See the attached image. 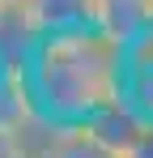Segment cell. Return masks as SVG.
Here are the masks:
<instances>
[{"label": "cell", "mask_w": 153, "mask_h": 158, "mask_svg": "<svg viewBox=\"0 0 153 158\" xmlns=\"http://www.w3.org/2000/svg\"><path fill=\"white\" fill-rule=\"evenodd\" d=\"M128 158H153V120L140 128V137L128 145Z\"/></svg>", "instance_id": "cell-7"}, {"label": "cell", "mask_w": 153, "mask_h": 158, "mask_svg": "<svg viewBox=\"0 0 153 158\" xmlns=\"http://www.w3.org/2000/svg\"><path fill=\"white\" fill-rule=\"evenodd\" d=\"M30 137H34V158H128L85 124H51L38 115L30 124Z\"/></svg>", "instance_id": "cell-2"}, {"label": "cell", "mask_w": 153, "mask_h": 158, "mask_svg": "<svg viewBox=\"0 0 153 158\" xmlns=\"http://www.w3.org/2000/svg\"><path fill=\"white\" fill-rule=\"evenodd\" d=\"M34 111L51 124H85L102 107L128 98V56L98 26L43 34L22 64Z\"/></svg>", "instance_id": "cell-1"}, {"label": "cell", "mask_w": 153, "mask_h": 158, "mask_svg": "<svg viewBox=\"0 0 153 158\" xmlns=\"http://www.w3.org/2000/svg\"><path fill=\"white\" fill-rule=\"evenodd\" d=\"M0 4H26V0H0Z\"/></svg>", "instance_id": "cell-8"}, {"label": "cell", "mask_w": 153, "mask_h": 158, "mask_svg": "<svg viewBox=\"0 0 153 158\" xmlns=\"http://www.w3.org/2000/svg\"><path fill=\"white\" fill-rule=\"evenodd\" d=\"M94 26L128 47L153 26V0H94Z\"/></svg>", "instance_id": "cell-4"}, {"label": "cell", "mask_w": 153, "mask_h": 158, "mask_svg": "<svg viewBox=\"0 0 153 158\" xmlns=\"http://www.w3.org/2000/svg\"><path fill=\"white\" fill-rule=\"evenodd\" d=\"M22 13H26V26L34 30V39L94 26V0H26Z\"/></svg>", "instance_id": "cell-3"}, {"label": "cell", "mask_w": 153, "mask_h": 158, "mask_svg": "<svg viewBox=\"0 0 153 158\" xmlns=\"http://www.w3.org/2000/svg\"><path fill=\"white\" fill-rule=\"evenodd\" d=\"M34 120L22 124V120H4L0 115V158H34V137H30V124Z\"/></svg>", "instance_id": "cell-5"}, {"label": "cell", "mask_w": 153, "mask_h": 158, "mask_svg": "<svg viewBox=\"0 0 153 158\" xmlns=\"http://www.w3.org/2000/svg\"><path fill=\"white\" fill-rule=\"evenodd\" d=\"M4 73H9V69H4V64H0V81H4Z\"/></svg>", "instance_id": "cell-9"}, {"label": "cell", "mask_w": 153, "mask_h": 158, "mask_svg": "<svg viewBox=\"0 0 153 158\" xmlns=\"http://www.w3.org/2000/svg\"><path fill=\"white\" fill-rule=\"evenodd\" d=\"M124 56H128V69L132 73H153V26L140 34V39H132L124 47Z\"/></svg>", "instance_id": "cell-6"}]
</instances>
